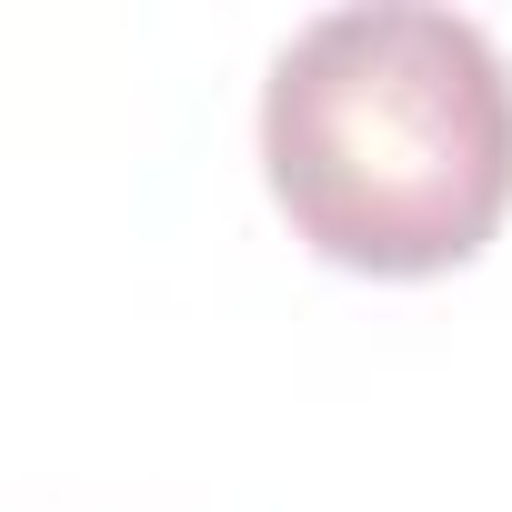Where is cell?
Masks as SVG:
<instances>
[{
    "label": "cell",
    "instance_id": "6da1fadb",
    "mask_svg": "<svg viewBox=\"0 0 512 512\" xmlns=\"http://www.w3.org/2000/svg\"><path fill=\"white\" fill-rule=\"evenodd\" d=\"M262 171L322 262L432 282L512 211V71L462 11H322L272 61Z\"/></svg>",
    "mask_w": 512,
    "mask_h": 512
}]
</instances>
